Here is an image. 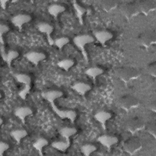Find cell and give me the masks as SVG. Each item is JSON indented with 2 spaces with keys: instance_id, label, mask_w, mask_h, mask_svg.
Instances as JSON below:
<instances>
[{
  "instance_id": "cell-10",
  "label": "cell",
  "mask_w": 156,
  "mask_h": 156,
  "mask_svg": "<svg viewBox=\"0 0 156 156\" xmlns=\"http://www.w3.org/2000/svg\"><path fill=\"white\" fill-rule=\"evenodd\" d=\"M41 95L48 102H54L56 99L62 98L63 96V93L60 90H49L42 92Z\"/></svg>"
},
{
  "instance_id": "cell-20",
  "label": "cell",
  "mask_w": 156,
  "mask_h": 156,
  "mask_svg": "<svg viewBox=\"0 0 156 156\" xmlns=\"http://www.w3.org/2000/svg\"><path fill=\"white\" fill-rule=\"evenodd\" d=\"M74 61L69 58L63 59L57 63V66L66 71L69 70L74 66Z\"/></svg>"
},
{
  "instance_id": "cell-5",
  "label": "cell",
  "mask_w": 156,
  "mask_h": 156,
  "mask_svg": "<svg viewBox=\"0 0 156 156\" xmlns=\"http://www.w3.org/2000/svg\"><path fill=\"white\" fill-rule=\"evenodd\" d=\"M31 20L32 17L27 14H18L13 16L11 19L12 24L20 30H21L24 24L30 22Z\"/></svg>"
},
{
  "instance_id": "cell-6",
  "label": "cell",
  "mask_w": 156,
  "mask_h": 156,
  "mask_svg": "<svg viewBox=\"0 0 156 156\" xmlns=\"http://www.w3.org/2000/svg\"><path fill=\"white\" fill-rule=\"evenodd\" d=\"M26 58L34 65H37L40 62L46 59V55L41 52L30 51L25 54Z\"/></svg>"
},
{
  "instance_id": "cell-23",
  "label": "cell",
  "mask_w": 156,
  "mask_h": 156,
  "mask_svg": "<svg viewBox=\"0 0 156 156\" xmlns=\"http://www.w3.org/2000/svg\"><path fill=\"white\" fill-rule=\"evenodd\" d=\"M73 7L76 10L77 18H79V21L80 24H83V15L85 13V9L78 4L76 2H74L73 4Z\"/></svg>"
},
{
  "instance_id": "cell-21",
  "label": "cell",
  "mask_w": 156,
  "mask_h": 156,
  "mask_svg": "<svg viewBox=\"0 0 156 156\" xmlns=\"http://www.w3.org/2000/svg\"><path fill=\"white\" fill-rule=\"evenodd\" d=\"M97 150L95 145L92 144H85L81 146L80 151L85 156H89Z\"/></svg>"
},
{
  "instance_id": "cell-3",
  "label": "cell",
  "mask_w": 156,
  "mask_h": 156,
  "mask_svg": "<svg viewBox=\"0 0 156 156\" xmlns=\"http://www.w3.org/2000/svg\"><path fill=\"white\" fill-rule=\"evenodd\" d=\"M51 108L54 112L61 119H68L70 120L72 123H74L76 118H77V113L73 110H60L59 109L54 102H49Z\"/></svg>"
},
{
  "instance_id": "cell-27",
  "label": "cell",
  "mask_w": 156,
  "mask_h": 156,
  "mask_svg": "<svg viewBox=\"0 0 156 156\" xmlns=\"http://www.w3.org/2000/svg\"><path fill=\"white\" fill-rule=\"evenodd\" d=\"M1 2V7H2V8H3V9H5V6H4V4L5 5V2H7V1H0Z\"/></svg>"
},
{
  "instance_id": "cell-1",
  "label": "cell",
  "mask_w": 156,
  "mask_h": 156,
  "mask_svg": "<svg viewBox=\"0 0 156 156\" xmlns=\"http://www.w3.org/2000/svg\"><path fill=\"white\" fill-rule=\"evenodd\" d=\"M94 40L95 39L94 37L88 34L77 35L73 39L74 44L80 50L86 62H88V55L85 49V46L87 44L93 43L94 41Z\"/></svg>"
},
{
  "instance_id": "cell-22",
  "label": "cell",
  "mask_w": 156,
  "mask_h": 156,
  "mask_svg": "<svg viewBox=\"0 0 156 156\" xmlns=\"http://www.w3.org/2000/svg\"><path fill=\"white\" fill-rule=\"evenodd\" d=\"M19 55H20V54L17 51L10 50L7 52V55L4 61L8 64L9 66H10L13 60L19 57Z\"/></svg>"
},
{
  "instance_id": "cell-7",
  "label": "cell",
  "mask_w": 156,
  "mask_h": 156,
  "mask_svg": "<svg viewBox=\"0 0 156 156\" xmlns=\"http://www.w3.org/2000/svg\"><path fill=\"white\" fill-rule=\"evenodd\" d=\"M98 141L105 147L110 149L112 146L117 144L119 140L116 136L109 135H102L98 137Z\"/></svg>"
},
{
  "instance_id": "cell-19",
  "label": "cell",
  "mask_w": 156,
  "mask_h": 156,
  "mask_svg": "<svg viewBox=\"0 0 156 156\" xmlns=\"http://www.w3.org/2000/svg\"><path fill=\"white\" fill-rule=\"evenodd\" d=\"M103 73H104L103 69H102L101 68L97 67V66L90 67V68H88L85 72L86 75L91 77L94 80L96 79V77L102 74Z\"/></svg>"
},
{
  "instance_id": "cell-14",
  "label": "cell",
  "mask_w": 156,
  "mask_h": 156,
  "mask_svg": "<svg viewBox=\"0 0 156 156\" xmlns=\"http://www.w3.org/2000/svg\"><path fill=\"white\" fill-rule=\"evenodd\" d=\"M66 9L64 6L60 5V4H51V5L49 6L48 9V13L54 18H57L58 15L60 13L64 12L65 11Z\"/></svg>"
},
{
  "instance_id": "cell-11",
  "label": "cell",
  "mask_w": 156,
  "mask_h": 156,
  "mask_svg": "<svg viewBox=\"0 0 156 156\" xmlns=\"http://www.w3.org/2000/svg\"><path fill=\"white\" fill-rule=\"evenodd\" d=\"M94 119L101 124L102 128L105 130L106 129V122L112 117L111 113L106 111H99L94 116Z\"/></svg>"
},
{
  "instance_id": "cell-8",
  "label": "cell",
  "mask_w": 156,
  "mask_h": 156,
  "mask_svg": "<svg viewBox=\"0 0 156 156\" xmlns=\"http://www.w3.org/2000/svg\"><path fill=\"white\" fill-rule=\"evenodd\" d=\"M14 114L24 124L26 118L33 114V110L29 107H20L15 110Z\"/></svg>"
},
{
  "instance_id": "cell-24",
  "label": "cell",
  "mask_w": 156,
  "mask_h": 156,
  "mask_svg": "<svg viewBox=\"0 0 156 156\" xmlns=\"http://www.w3.org/2000/svg\"><path fill=\"white\" fill-rule=\"evenodd\" d=\"M69 42V38L66 37H62L56 38L54 40V44L60 50L62 49L65 46H66Z\"/></svg>"
},
{
  "instance_id": "cell-2",
  "label": "cell",
  "mask_w": 156,
  "mask_h": 156,
  "mask_svg": "<svg viewBox=\"0 0 156 156\" xmlns=\"http://www.w3.org/2000/svg\"><path fill=\"white\" fill-rule=\"evenodd\" d=\"M15 79L20 83H22L24 85V88L18 93L19 96L23 99L25 100L27 95L29 93L31 88V77L26 74L23 73H18L15 75Z\"/></svg>"
},
{
  "instance_id": "cell-12",
  "label": "cell",
  "mask_w": 156,
  "mask_h": 156,
  "mask_svg": "<svg viewBox=\"0 0 156 156\" xmlns=\"http://www.w3.org/2000/svg\"><path fill=\"white\" fill-rule=\"evenodd\" d=\"M71 88L79 94L81 96H83L87 92L91 90V87L90 85L85 82H78L75 83L74 85H73L71 87Z\"/></svg>"
},
{
  "instance_id": "cell-16",
  "label": "cell",
  "mask_w": 156,
  "mask_h": 156,
  "mask_svg": "<svg viewBox=\"0 0 156 156\" xmlns=\"http://www.w3.org/2000/svg\"><path fill=\"white\" fill-rule=\"evenodd\" d=\"M49 144V142L48 140H46L44 138L41 137L38 138L36 141L33 144V147L37 151L39 155L42 156L43 155V149L44 147H45L46 146H48Z\"/></svg>"
},
{
  "instance_id": "cell-4",
  "label": "cell",
  "mask_w": 156,
  "mask_h": 156,
  "mask_svg": "<svg viewBox=\"0 0 156 156\" xmlns=\"http://www.w3.org/2000/svg\"><path fill=\"white\" fill-rule=\"evenodd\" d=\"M37 27L40 32L46 35L48 41L50 45L54 44V41L51 37V34L54 31V27L52 25L46 22H40L37 24Z\"/></svg>"
},
{
  "instance_id": "cell-17",
  "label": "cell",
  "mask_w": 156,
  "mask_h": 156,
  "mask_svg": "<svg viewBox=\"0 0 156 156\" xmlns=\"http://www.w3.org/2000/svg\"><path fill=\"white\" fill-rule=\"evenodd\" d=\"M28 135L27 132L25 129H15L13 130L10 132V135L14 140L16 141L18 144L20 143L21 141L27 136Z\"/></svg>"
},
{
  "instance_id": "cell-18",
  "label": "cell",
  "mask_w": 156,
  "mask_h": 156,
  "mask_svg": "<svg viewBox=\"0 0 156 156\" xmlns=\"http://www.w3.org/2000/svg\"><path fill=\"white\" fill-rule=\"evenodd\" d=\"M77 132V130L74 127H64L59 130L60 135L65 140H70V137L74 135Z\"/></svg>"
},
{
  "instance_id": "cell-15",
  "label": "cell",
  "mask_w": 156,
  "mask_h": 156,
  "mask_svg": "<svg viewBox=\"0 0 156 156\" xmlns=\"http://www.w3.org/2000/svg\"><path fill=\"white\" fill-rule=\"evenodd\" d=\"M70 146V140H65V141H54L51 143V146L60 151V152H65Z\"/></svg>"
},
{
  "instance_id": "cell-13",
  "label": "cell",
  "mask_w": 156,
  "mask_h": 156,
  "mask_svg": "<svg viewBox=\"0 0 156 156\" xmlns=\"http://www.w3.org/2000/svg\"><path fill=\"white\" fill-rule=\"evenodd\" d=\"M141 147L140 143L136 140H130L124 144V149L126 152L133 154L137 152Z\"/></svg>"
},
{
  "instance_id": "cell-26",
  "label": "cell",
  "mask_w": 156,
  "mask_h": 156,
  "mask_svg": "<svg viewBox=\"0 0 156 156\" xmlns=\"http://www.w3.org/2000/svg\"><path fill=\"white\" fill-rule=\"evenodd\" d=\"M10 148V145L4 141L0 143V155L2 156L4 153Z\"/></svg>"
},
{
  "instance_id": "cell-9",
  "label": "cell",
  "mask_w": 156,
  "mask_h": 156,
  "mask_svg": "<svg viewBox=\"0 0 156 156\" xmlns=\"http://www.w3.org/2000/svg\"><path fill=\"white\" fill-rule=\"evenodd\" d=\"M94 38L100 44L104 45L106 42L113 38V34L107 30H99L94 33Z\"/></svg>"
},
{
  "instance_id": "cell-25",
  "label": "cell",
  "mask_w": 156,
  "mask_h": 156,
  "mask_svg": "<svg viewBox=\"0 0 156 156\" xmlns=\"http://www.w3.org/2000/svg\"><path fill=\"white\" fill-rule=\"evenodd\" d=\"M10 30L9 27L4 24H1L0 26V43L1 45H4L5 42L3 39V35L7 33Z\"/></svg>"
}]
</instances>
